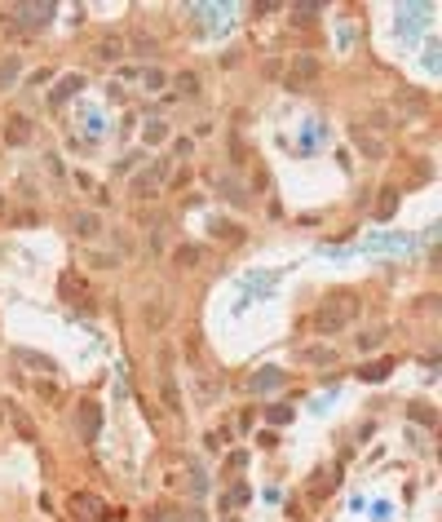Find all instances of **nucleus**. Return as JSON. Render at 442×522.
Returning a JSON list of instances; mask_svg holds the SVG:
<instances>
[{
    "label": "nucleus",
    "instance_id": "nucleus-1",
    "mask_svg": "<svg viewBox=\"0 0 442 522\" xmlns=\"http://www.w3.org/2000/svg\"><path fill=\"white\" fill-rule=\"evenodd\" d=\"M358 315H363V297H358L354 288H336V292H327V297L319 301V310L310 315V323H314V332L332 336V332L358 323Z\"/></svg>",
    "mask_w": 442,
    "mask_h": 522
},
{
    "label": "nucleus",
    "instance_id": "nucleus-2",
    "mask_svg": "<svg viewBox=\"0 0 442 522\" xmlns=\"http://www.w3.org/2000/svg\"><path fill=\"white\" fill-rule=\"evenodd\" d=\"M164 173H169V168H164V164H150V168H142V173L133 177V186H129V191H133V200H150V195L159 191Z\"/></svg>",
    "mask_w": 442,
    "mask_h": 522
},
{
    "label": "nucleus",
    "instance_id": "nucleus-3",
    "mask_svg": "<svg viewBox=\"0 0 442 522\" xmlns=\"http://www.w3.org/2000/svg\"><path fill=\"white\" fill-rule=\"evenodd\" d=\"M173 355H159V380H164V407L177 416L182 412V394H177V380H173V363H169Z\"/></svg>",
    "mask_w": 442,
    "mask_h": 522
},
{
    "label": "nucleus",
    "instance_id": "nucleus-4",
    "mask_svg": "<svg viewBox=\"0 0 442 522\" xmlns=\"http://www.w3.org/2000/svg\"><path fill=\"white\" fill-rule=\"evenodd\" d=\"M350 137H354V146H358V151H363V155H367V160H380V155H385V137H376V133H367V129H363V124H358V120L350 124Z\"/></svg>",
    "mask_w": 442,
    "mask_h": 522
},
{
    "label": "nucleus",
    "instance_id": "nucleus-5",
    "mask_svg": "<svg viewBox=\"0 0 442 522\" xmlns=\"http://www.w3.org/2000/svg\"><path fill=\"white\" fill-rule=\"evenodd\" d=\"M80 89H85V76H62V80L49 89V107H53V111H58V107H66V102H71V97H76Z\"/></svg>",
    "mask_w": 442,
    "mask_h": 522
},
{
    "label": "nucleus",
    "instance_id": "nucleus-6",
    "mask_svg": "<svg viewBox=\"0 0 442 522\" xmlns=\"http://www.w3.org/2000/svg\"><path fill=\"white\" fill-rule=\"evenodd\" d=\"M341 483V465H332V469H323V474H314L310 478V500H323L332 487Z\"/></svg>",
    "mask_w": 442,
    "mask_h": 522
},
{
    "label": "nucleus",
    "instance_id": "nucleus-7",
    "mask_svg": "<svg viewBox=\"0 0 442 522\" xmlns=\"http://www.w3.org/2000/svg\"><path fill=\"white\" fill-rule=\"evenodd\" d=\"M71 509L85 518V522H89V518H93V522H102V518H106L102 500H98V496H85V491H80V496H71Z\"/></svg>",
    "mask_w": 442,
    "mask_h": 522
},
{
    "label": "nucleus",
    "instance_id": "nucleus-8",
    "mask_svg": "<svg viewBox=\"0 0 442 522\" xmlns=\"http://www.w3.org/2000/svg\"><path fill=\"white\" fill-rule=\"evenodd\" d=\"M53 18V5H18V22L27 27H45Z\"/></svg>",
    "mask_w": 442,
    "mask_h": 522
},
{
    "label": "nucleus",
    "instance_id": "nucleus-9",
    "mask_svg": "<svg viewBox=\"0 0 442 522\" xmlns=\"http://www.w3.org/2000/svg\"><path fill=\"white\" fill-rule=\"evenodd\" d=\"M27 137H31V120H27V116H13V120L5 124V142L18 146V142H27Z\"/></svg>",
    "mask_w": 442,
    "mask_h": 522
},
{
    "label": "nucleus",
    "instance_id": "nucleus-10",
    "mask_svg": "<svg viewBox=\"0 0 442 522\" xmlns=\"http://www.w3.org/2000/svg\"><path fill=\"white\" fill-rule=\"evenodd\" d=\"M71 231H76L80 239H89V235L102 231V217H98V213H76V217H71Z\"/></svg>",
    "mask_w": 442,
    "mask_h": 522
},
{
    "label": "nucleus",
    "instance_id": "nucleus-11",
    "mask_svg": "<svg viewBox=\"0 0 442 522\" xmlns=\"http://www.w3.org/2000/svg\"><path fill=\"white\" fill-rule=\"evenodd\" d=\"M80 420H85V439L93 443V439H98V425H102V407L85 403V407H80Z\"/></svg>",
    "mask_w": 442,
    "mask_h": 522
},
{
    "label": "nucleus",
    "instance_id": "nucleus-12",
    "mask_svg": "<svg viewBox=\"0 0 442 522\" xmlns=\"http://www.w3.org/2000/svg\"><path fill=\"white\" fill-rule=\"evenodd\" d=\"M301 359H306L310 368H327V363L336 359V350H327V345H306V350H301Z\"/></svg>",
    "mask_w": 442,
    "mask_h": 522
},
{
    "label": "nucleus",
    "instance_id": "nucleus-13",
    "mask_svg": "<svg viewBox=\"0 0 442 522\" xmlns=\"http://www.w3.org/2000/svg\"><path fill=\"white\" fill-rule=\"evenodd\" d=\"M394 213H398V191H394V186H385V191H380V200H376V217H380V221H390Z\"/></svg>",
    "mask_w": 442,
    "mask_h": 522
},
{
    "label": "nucleus",
    "instance_id": "nucleus-14",
    "mask_svg": "<svg viewBox=\"0 0 442 522\" xmlns=\"http://www.w3.org/2000/svg\"><path fill=\"white\" fill-rule=\"evenodd\" d=\"M292 76L297 80H319V58H310V53H306V58H297L292 62Z\"/></svg>",
    "mask_w": 442,
    "mask_h": 522
},
{
    "label": "nucleus",
    "instance_id": "nucleus-15",
    "mask_svg": "<svg viewBox=\"0 0 442 522\" xmlns=\"http://www.w3.org/2000/svg\"><path fill=\"white\" fill-rule=\"evenodd\" d=\"M177 93H182V97H195V93H199V76H195V71H177Z\"/></svg>",
    "mask_w": 442,
    "mask_h": 522
},
{
    "label": "nucleus",
    "instance_id": "nucleus-16",
    "mask_svg": "<svg viewBox=\"0 0 442 522\" xmlns=\"http://www.w3.org/2000/svg\"><path fill=\"white\" fill-rule=\"evenodd\" d=\"M390 368H394V363H376V368L367 363V368H358V376H363V380H385V376H390Z\"/></svg>",
    "mask_w": 442,
    "mask_h": 522
},
{
    "label": "nucleus",
    "instance_id": "nucleus-17",
    "mask_svg": "<svg viewBox=\"0 0 442 522\" xmlns=\"http://www.w3.org/2000/svg\"><path fill=\"white\" fill-rule=\"evenodd\" d=\"M164 137H169V124H164V120H150V124H146V142L155 146V142H164Z\"/></svg>",
    "mask_w": 442,
    "mask_h": 522
},
{
    "label": "nucleus",
    "instance_id": "nucleus-18",
    "mask_svg": "<svg viewBox=\"0 0 442 522\" xmlns=\"http://www.w3.org/2000/svg\"><path fill=\"white\" fill-rule=\"evenodd\" d=\"M13 76H18V58H5V62H0V89H9Z\"/></svg>",
    "mask_w": 442,
    "mask_h": 522
},
{
    "label": "nucleus",
    "instance_id": "nucleus-19",
    "mask_svg": "<svg viewBox=\"0 0 442 522\" xmlns=\"http://www.w3.org/2000/svg\"><path fill=\"white\" fill-rule=\"evenodd\" d=\"M283 380H287L283 372H274V368H270V372H257L252 385H257V390H266V385H283Z\"/></svg>",
    "mask_w": 442,
    "mask_h": 522
},
{
    "label": "nucleus",
    "instance_id": "nucleus-20",
    "mask_svg": "<svg viewBox=\"0 0 442 522\" xmlns=\"http://www.w3.org/2000/svg\"><path fill=\"white\" fill-rule=\"evenodd\" d=\"M243 500H248V487H243V483H234V487L226 491V509H239Z\"/></svg>",
    "mask_w": 442,
    "mask_h": 522
},
{
    "label": "nucleus",
    "instance_id": "nucleus-21",
    "mask_svg": "<svg viewBox=\"0 0 442 522\" xmlns=\"http://www.w3.org/2000/svg\"><path fill=\"white\" fill-rule=\"evenodd\" d=\"M36 390H40V399H45V403H62V390L53 385V380H40Z\"/></svg>",
    "mask_w": 442,
    "mask_h": 522
},
{
    "label": "nucleus",
    "instance_id": "nucleus-22",
    "mask_svg": "<svg viewBox=\"0 0 442 522\" xmlns=\"http://www.w3.org/2000/svg\"><path fill=\"white\" fill-rule=\"evenodd\" d=\"M177 252H182V257H177L182 266H195V261L204 257V248H195V244H186V248H177Z\"/></svg>",
    "mask_w": 442,
    "mask_h": 522
},
{
    "label": "nucleus",
    "instance_id": "nucleus-23",
    "mask_svg": "<svg viewBox=\"0 0 442 522\" xmlns=\"http://www.w3.org/2000/svg\"><path fill=\"white\" fill-rule=\"evenodd\" d=\"M13 430L22 434V439H36V430H31V420H27L22 412H13Z\"/></svg>",
    "mask_w": 442,
    "mask_h": 522
},
{
    "label": "nucleus",
    "instance_id": "nucleus-24",
    "mask_svg": "<svg viewBox=\"0 0 442 522\" xmlns=\"http://www.w3.org/2000/svg\"><path fill=\"white\" fill-rule=\"evenodd\" d=\"M266 420H274V425H283V420H292V407H270Z\"/></svg>",
    "mask_w": 442,
    "mask_h": 522
},
{
    "label": "nucleus",
    "instance_id": "nucleus-25",
    "mask_svg": "<svg viewBox=\"0 0 442 522\" xmlns=\"http://www.w3.org/2000/svg\"><path fill=\"white\" fill-rule=\"evenodd\" d=\"M411 416L425 420V425H434V412H429V407H411Z\"/></svg>",
    "mask_w": 442,
    "mask_h": 522
},
{
    "label": "nucleus",
    "instance_id": "nucleus-26",
    "mask_svg": "<svg viewBox=\"0 0 442 522\" xmlns=\"http://www.w3.org/2000/svg\"><path fill=\"white\" fill-rule=\"evenodd\" d=\"M5 420H9V403H0V425H5Z\"/></svg>",
    "mask_w": 442,
    "mask_h": 522
}]
</instances>
